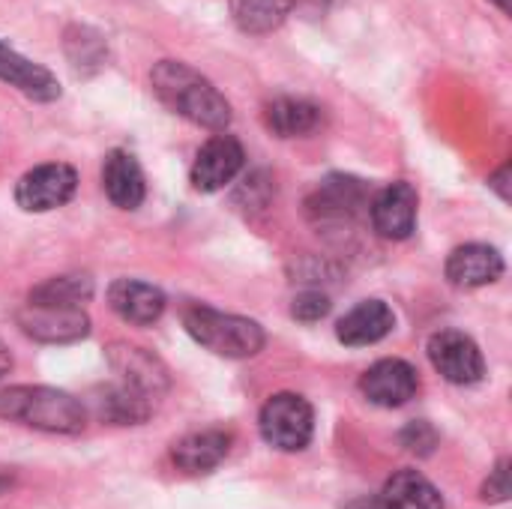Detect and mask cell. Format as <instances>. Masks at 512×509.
Masks as SVG:
<instances>
[{
  "label": "cell",
  "mask_w": 512,
  "mask_h": 509,
  "mask_svg": "<svg viewBox=\"0 0 512 509\" xmlns=\"http://www.w3.org/2000/svg\"><path fill=\"white\" fill-rule=\"evenodd\" d=\"M246 153L234 135H213L192 162V186L198 192H219L243 171Z\"/></svg>",
  "instance_id": "cell-9"
},
{
  "label": "cell",
  "mask_w": 512,
  "mask_h": 509,
  "mask_svg": "<svg viewBox=\"0 0 512 509\" xmlns=\"http://www.w3.org/2000/svg\"><path fill=\"white\" fill-rule=\"evenodd\" d=\"M429 360H432L435 372L456 387H471V384L483 381V375H486L483 351L462 330L435 333L429 339Z\"/></svg>",
  "instance_id": "cell-7"
},
{
  "label": "cell",
  "mask_w": 512,
  "mask_h": 509,
  "mask_svg": "<svg viewBox=\"0 0 512 509\" xmlns=\"http://www.w3.org/2000/svg\"><path fill=\"white\" fill-rule=\"evenodd\" d=\"M9 372H12V354H9V348L3 345V339H0V378L9 375Z\"/></svg>",
  "instance_id": "cell-30"
},
{
  "label": "cell",
  "mask_w": 512,
  "mask_h": 509,
  "mask_svg": "<svg viewBox=\"0 0 512 509\" xmlns=\"http://www.w3.org/2000/svg\"><path fill=\"white\" fill-rule=\"evenodd\" d=\"M0 81L15 87L33 102H54L60 99V81L51 69L27 60L6 42H0Z\"/></svg>",
  "instance_id": "cell-15"
},
{
  "label": "cell",
  "mask_w": 512,
  "mask_h": 509,
  "mask_svg": "<svg viewBox=\"0 0 512 509\" xmlns=\"http://www.w3.org/2000/svg\"><path fill=\"white\" fill-rule=\"evenodd\" d=\"M507 180H510V165H504V168L489 180V189H495L501 201H510V183H507Z\"/></svg>",
  "instance_id": "cell-28"
},
{
  "label": "cell",
  "mask_w": 512,
  "mask_h": 509,
  "mask_svg": "<svg viewBox=\"0 0 512 509\" xmlns=\"http://www.w3.org/2000/svg\"><path fill=\"white\" fill-rule=\"evenodd\" d=\"M102 189L120 210H138L147 198V183L138 159L126 150H111L102 162Z\"/></svg>",
  "instance_id": "cell-16"
},
{
  "label": "cell",
  "mask_w": 512,
  "mask_h": 509,
  "mask_svg": "<svg viewBox=\"0 0 512 509\" xmlns=\"http://www.w3.org/2000/svg\"><path fill=\"white\" fill-rule=\"evenodd\" d=\"M384 509H444L441 492L420 471H399L378 495Z\"/></svg>",
  "instance_id": "cell-21"
},
{
  "label": "cell",
  "mask_w": 512,
  "mask_h": 509,
  "mask_svg": "<svg viewBox=\"0 0 512 509\" xmlns=\"http://www.w3.org/2000/svg\"><path fill=\"white\" fill-rule=\"evenodd\" d=\"M480 498L486 504H504L510 501V459H501L495 471H489V480L480 489Z\"/></svg>",
  "instance_id": "cell-27"
},
{
  "label": "cell",
  "mask_w": 512,
  "mask_h": 509,
  "mask_svg": "<svg viewBox=\"0 0 512 509\" xmlns=\"http://www.w3.org/2000/svg\"><path fill=\"white\" fill-rule=\"evenodd\" d=\"M321 3H339V0H321Z\"/></svg>",
  "instance_id": "cell-33"
},
{
  "label": "cell",
  "mask_w": 512,
  "mask_h": 509,
  "mask_svg": "<svg viewBox=\"0 0 512 509\" xmlns=\"http://www.w3.org/2000/svg\"><path fill=\"white\" fill-rule=\"evenodd\" d=\"M78 189V171L66 162H45L21 174L15 183V204L24 213H48L72 201Z\"/></svg>",
  "instance_id": "cell-5"
},
{
  "label": "cell",
  "mask_w": 512,
  "mask_h": 509,
  "mask_svg": "<svg viewBox=\"0 0 512 509\" xmlns=\"http://www.w3.org/2000/svg\"><path fill=\"white\" fill-rule=\"evenodd\" d=\"M324 123L321 105L297 96H279L264 105V126L279 138H306Z\"/></svg>",
  "instance_id": "cell-19"
},
{
  "label": "cell",
  "mask_w": 512,
  "mask_h": 509,
  "mask_svg": "<svg viewBox=\"0 0 512 509\" xmlns=\"http://www.w3.org/2000/svg\"><path fill=\"white\" fill-rule=\"evenodd\" d=\"M309 216L321 225H342L351 222L363 207H366V186L357 177L345 174H330L318 183V189L306 201Z\"/></svg>",
  "instance_id": "cell-11"
},
{
  "label": "cell",
  "mask_w": 512,
  "mask_h": 509,
  "mask_svg": "<svg viewBox=\"0 0 512 509\" xmlns=\"http://www.w3.org/2000/svg\"><path fill=\"white\" fill-rule=\"evenodd\" d=\"M93 297V279L84 273H66V276H51L39 282L30 294L27 303L36 306H72L81 309Z\"/></svg>",
  "instance_id": "cell-22"
},
{
  "label": "cell",
  "mask_w": 512,
  "mask_h": 509,
  "mask_svg": "<svg viewBox=\"0 0 512 509\" xmlns=\"http://www.w3.org/2000/svg\"><path fill=\"white\" fill-rule=\"evenodd\" d=\"M342 509H384L381 507V498L378 495H366V498H357V501H351V504H345Z\"/></svg>",
  "instance_id": "cell-29"
},
{
  "label": "cell",
  "mask_w": 512,
  "mask_h": 509,
  "mask_svg": "<svg viewBox=\"0 0 512 509\" xmlns=\"http://www.w3.org/2000/svg\"><path fill=\"white\" fill-rule=\"evenodd\" d=\"M96 417L111 426H141L153 414V399L141 396L138 390L126 384L102 387L93 399Z\"/></svg>",
  "instance_id": "cell-20"
},
{
  "label": "cell",
  "mask_w": 512,
  "mask_h": 509,
  "mask_svg": "<svg viewBox=\"0 0 512 509\" xmlns=\"http://www.w3.org/2000/svg\"><path fill=\"white\" fill-rule=\"evenodd\" d=\"M12 489V474L9 471H0V495H6Z\"/></svg>",
  "instance_id": "cell-31"
},
{
  "label": "cell",
  "mask_w": 512,
  "mask_h": 509,
  "mask_svg": "<svg viewBox=\"0 0 512 509\" xmlns=\"http://www.w3.org/2000/svg\"><path fill=\"white\" fill-rule=\"evenodd\" d=\"M228 3H231L234 24L252 36L273 33L294 6V0H228Z\"/></svg>",
  "instance_id": "cell-23"
},
{
  "label": "cell",
  "mask_w": 512,
  "mask_h": 509,
  "mask_svg": "<svg viewBox=\"0 0 512 509\" xmlns=\"http://www.w3.org/2000/svg\"><path fill=\"white\" fill-rule=\"evenodd\" d=\"M402 447L408 453H417V456H429L435 447H438V432L426 423V420H417V423H408L399 435Z\"/></svg>",
  "instance_id": "cell-26"
},
{
  "label": "cell",
  "mask_w": 512,
  "mask_h": 509,
  "mask_svg": "<svg viewBox=\"0 0 512 509\" xmlns=\"http://www.w3.org/2000/svg\"><path fill=\"white\" fill-rule=\"evenodd\" d=\"M444 273L453 288H486L504 276V255L486 243H465L450 252Z\"/></svg>",
  "instance_id": "cell-13"
},
{
  "label": "cell",
  "mask_w": 512,
  "mask_h": 509,
  "mask_svg": "<svg viewBox=\"0 0 512 509\" xmlns=\"http://www.w3.org/2000/svg\"><path fill=\"white\" fill-rule=\"evenodd\" d=\"M108 363L120 375V384L138 390L147 399H159L171 387V372L168 366L147 348L132 345V342H111L108 345Z\"/></svg>",
  "instance_id": "cell-8"
},
{
  "label": "cell",
  "mask_w": 512,
  "mask_h": 509,
  "mask_svg": "<svg viewBox=\"0 0 512 509\" xmlns=\"http://www.w3.org/2000/svg\"><path fill=\"white\" fill-rule=\"evenodd\" d=\"M228 450H231L228 432H219V429L192 432L171 447V462L183 474H210L213 468H219L225 462Z\"/></svg>",
  "instance_id": "cell-18"
},
{
  "label": "cell",
  "mask_w": 512,
  "mask_h": 509,
  "mask_svg": "<svg viewBox=\"0 0 512 509\" xmlns=\"http://www.w3.org/2000/svg\"><path fill=\"white\" fill-rule=\"evenodd\" d=\"M501 12H510V0H492Z\"/></svg>",
  "instance_id": "cell-32"
},
{
  "label": "cell",
  "mask_w": 512,
  "mask_h": 509,
  "mask_svg": "<svg viewBox=\"0 0 512 509\" xmlns=\"http://www.w3.org/2000/svg\"><path fill=\"white\" fill-rule=\"evenodd\" d=\"M258 429L270 447L282 453H300L315 435V411L297 393H276L264 402L258 414Z\"/></svg>",
  "instance_id": "cell-4"
},
{
  "label": "cell",
  "mask_w": 512,
  "mask_h": 509,
  "mask_svg": "<svg viewBox=\"0 0 512 509\" xmlns=\"http://www.w3.org/2000/svg\"><path fill=\"white\" fill-rule=\"evenodd\" d=\"M150 87L171 114L192 126L225 132L231 123V105L219 87L183 60H159L150 69Z\"/></svg>",
  "instance_id": "cell-1"
},
{
  "label": "cell",
  "mask_w": 512,
  "mask_h": 509,
  "mask_svg": "<svg viewBox=\"0 0 512 509\" xmlns=\"http://www.w3.org/2000/svg\"><path fill=\"white\" fill-rule=\"evenodd\" d=\"M66 57H69V63H72V69L78 75H90V72L105 66L108 48H105V39L96 30L75 24V27L66 30Z\"/></svg>",
  "instance_id": "cell-24"
},
{
  "label": "cell",
  "mask_w": 512,
  "mask_h": 509,
  "mask_svg": "<svg viewBox=\"0 0 512 509\" xmlns=\"http://www.w3.org/2000/svg\"><path fill=\"white\" fill-rule=\"evenodd\" d=\"M108 306L120 321L132 327H147L162 318L165 294L141 279H117L108 285Z\"/></svg>",
  "instance_id": "cell-14"
},
{
  "label": "cell",
  "mask_w": 512,
  "mask_h": 509,
  "mask_svg": "<svg viewBox=\"0 0 512 509\" xmlns=\"http://www.w3.org/2000/svg\"><path fill=\"white\" fill-rule=\"evenodd\" d=\"M393 327H396V315L384 300H363L336 324V339L348 348H366L387 339Z\"/></svg>",
  "instance_id": "cell-17"
},
{
  "label": "cell",
  "mask_w": 512,
  "mask_h": 509,
  "mask_svg": "<svg viewBox=\"0 0 512 509\" xmlns=\"http://www.w3.org/2000/svg\"><path fill=\"white\" fill-rule=\"evenodd\" d=\"M330 309H333V303H330V297L327 294H321V291H303V294H297L294 297V303H291V315L297 318V321H303V324H315V321H321V318H327L330 315Z\"/></svg>",
  "instance_id": "cell-25"
},
{
  "label": "cell",
  "mask_w": 512,
  "mask_h": 509,
  "mask_svg": "<svg viewBox=\"0 0 512 509\" xmlns=\"http://www.w3.org/2000/svg\"><path fill=\"white\" fill-rule=\"evenodd\" d=\"M417 390H420L417 369L399 357L378 360L360 378V393L378 408H402L417 396Z\"/></svg>",
  "instance_id": "cell-10"
},
{
  "label": "cell",
  "mask_w": 512,
  "mask_h": 509,
  "mask_svg": "<svg viewBox=\"0 0 512 509\" xmlns=\"http://www.w3.org/2000/svg\"><path fill=\"white\" fill-rule=\"evenodd\" d=\"M417 204L420 198L411 183L396 180L384 186L369 204L372 228L387 240H408L417 228Z\"/></svg>",
  "instance_id": "cell-12"
},
{
  "label": "cell",
  "mask_w": 512,
  "mask_h": 509,
  "mask_svg": "<svg viewBox=\"0 0 512 509\" xmlns=\"http://www.w3.org/2000/svg\"><path fill=\"white\" fill-rule=\"evenodd\" d=\"M0 420L48 435H81L87 426V408L66 390L18 384L0 390Z\"/></svg>",
  "instance_id": "cell-2"
},
{
  "label": "cell",
  "mask_w": 512,
  "mask_h": 509,
  "mask_svg": "<svg viewBox=\"0 0 512 509\" xmlns=\"http://www.w3.org/2000/svg\"><path fill=\"white\" fill-rule=\"evenodd\" d=\"M15 324L21 327V333L33 342L42 345H69V342H81L90 336V318L84 309H72V306H36V303H24L15 312Z\"/></svg>",
  "instance_id": "cell-6"
},
{
  "label": "cell",
  "mask_w": 512,
  "mask_h": 509,
  "mask_svg": "<svg viewBox=\"0 0 512 509\" xmlns=\"http://www.w3.org/2000/svg\"><path fill=\"white\" fill-rule=\"evenodd\" d=\"M183 327L201 348L225 360H249L267 345V333L258 321L201 303L183 312Z\"/></svg>",
  "instance_id": "cell-3"
}]
</instances>
